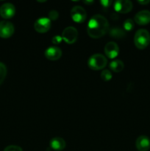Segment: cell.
Here are the masks:
<instances>
[{
  "label": "cell",
  "instance_id": "obj_1",
  "mask_svg": "<svg viewBox=\"0 0 150 151\" xmlns=\"http://www.w3.org/2000/svg\"><path fill=\"white\" fill-rule=\"evenodd\" d=\"M109 29L107 19L100 14L93 16L87 26V32L92 38H99L104 36Z\"/></svg>",
  "mask_w": 150,
  "mask_h": 151
},
{
  "label": "cell",
  "instance_id": "obj_2",
  "mask_svg": "<svg viewBox=\"0 0 150 151\" xmlns=\"http://www.w3.org/2000/svg\"><path fill=\"white\" fill-rule=\"evenodd\" d=\"M150 43V34L146 29H140L135 32L134 36V44L139 50L146 48Z\"/></svg>",
  "mask_w": 150,
  "mask_h": 151
},
{
  "label": "cell",
  "instance_id": "obj_3",
  "mask_svg": "<svg viewBox=\"0 0 150 151\" xmlns=\"http://www.w3.org/2000/svg\"><path fill=\"white\" fill-rule=\"evenodd\" d=\"M107 59L101 54H94L89 58L88 60V67L94 71L101 70L106 66Z\"/></svg>",
  "mask_w": 150,
  "mask_h": 151
},
{
  "label": "cell",
  "instance_id": "obj_4",
  "mask_svg": "<svg viewBox=\"0 0 150 151\" xmlns=\"http://www.w3.org/2000/svg\"><path fill=\"white\" fill-rule=\"evenodd\" d=\"M77 38V29L74 27H68L65 28L62 32V38L65 42L69 44H72L76 42Z\"/></svg>",
  "mask_w": 150,
  "mask_h": 151
},
{
  "label": "cell",
  "instance_id": "obj_5",
  "mask_svg": "<svg viewBox=\"0 0 150 151\" xmlns=\"http://www.w3.org/2000/svg\"><path fill=\"white\" fill-rule=\"evenodd\" d=\"M51 20L49 18H39L34 23V29L39 33H45L48 32L51 28Z\"/></svg>",
  "mask_w": 150,
  "mask_h": 151
},
{
  "label": "cell",
  "instance_id": "obj_6",
  "mask_svg": "<svg viewBox=\"0 0 150 151\" xmlns=\"http://www.w3.org/2000/svg\"><path fill=\"white\" fill-rule=\"evenodd\" d=\"M72 20L76 23H82L87 18V13L85 9L79 5L74 6L71 10Z\"/></svg>",
  "mask_w": 150,
  "mask_h": 151
},
{
  "label": "cell",
  "instance_id": "obj_7",
  "mask_svg": "<svg viewBox=\"0 0 150 151\" xmlns=\"http://www.w3.org/2000/svg\"><path fill=\"white\" fill-rule=\"evenodd\" d=\"M114 10L119 13H127L132 10V3L129 0H117L114 2Z\"/></svg>",
  "mask_w": 150,
  "mask_h": 151
},
{
  "label": "cell",
  "instance_id": "obj_8",
  "mask_svg": "<svg viewBox=\"0 0 150 151\" xmlns=\"http://www.w3.org/2000/svg\"><path fill=\"white\" fill-rule=\"evenodd\" d=\"M15 31L14 26L10 22L3 21L0 22V37L8 38L13 35Z\"/></svg>",
  "mask_w": 150,
  "mask_h": 151
},
{
  "label": "cell",
  "instance_id": "obj_9",
  "mask_svg": "<svg viewBox=\"0 0 150 151\" xmlns=\"http://www.w3.org/2000/svg\"><path fill=\"white\" fill-rule=\"evenodd\" d=\"M16 13V7L12 3H4L0 7V15L5 19H11Z\"/></svg>",
  "mask_w": 150,
  "mask_h": 151
},
{
  "label": "cell",
  "instance_id": "obj_10",
  "mask_svg": "<svg viewBox=\"0 0 150 151\" xmlns=\"http://www.w3.org/2000/svg\"><path fill=\"white\" fill-rule=\"evenodd\" d=\"M104 54L108 58L114 59L119 55V47L115 42H108L104 48Z\"/></svg>",
  "mask_w": 150,
  "mask_h": 151
},
{
  "label": "cell",
  "instance_id": "obj_11",
  "mask_svg": "<svg viewBox=\"0 0 150 151\" xmlns=\"http://www.w3.org/2000/svg\"><path fill=\"white\" fill-rule=\"evenodd\" d=\"M134 21L138 25L148 24L150 23V11L147 10L139 11L135 14Z\"/></svg>",
  "mask_w": 150,
  "mask_h": 151
},
{
  "label": "cell",
  "instance_id": "obj_12",
  "mask_svg": "<svg viewBox=\"0 0 150 151\" xmlns=\"http://www.w3.org/2000/svg\"><path fill=\"white\" fill-rule=\"evenodd\" d=\"M45 57L49 60H57L61 58L62 51L57 47H49L45 50Z\"/></svg>",
  "mask_w": 150,
  "mask_h": 151
},
{
  "label": "cell",
  "instance_id": "obj_13",
  "mask_svg": "<svg viewBox=\"0 0 150 151\" xmlns=\"http://www.w3.org/2000/svg\"><path fill=\"white\" fill-rule=\"evenodd\" d=\"M135 146L138 151H148L150 149V139L145 135L138 137L135 142Z\"/></svg>",
  "mask_w": 150,
  "mask_h": 151
},
{
  "label": "cell",
  "instance_id": "obj_14",
  "mask_svg": "<svg viewBox=\"0 0 150 151\" xmlns=\"http://www.w3.org/2000/svg\"><path fill=\"white\" fill-rule=\"evenodd\" d=\"M49 146L52 150L55 151H61L66 148V143L63 138L54 137L50 140Z\"/></svg>",
  "mask_w": 150,
  "mask_h": 151
},
{
  "label": "cell",
  "instance_id": "obj_15",
  "mask_svg": "<svg viewBox=\"0 0 150 151\" xmlns=\"http://www.w3.org/2000/svg\"><path fill=\"white\" fill-rule=\"evenodd\" d=\"M109 67L113 72H121L124 68V64L121 60H113L110 63Z\"/></svg>",
  "mask_w": 150,
  "mask_h": 151
},
{
  "label": "cell",
  "instance_id": "obj_16",
  "mask_svg": "<svg viewBox=\"0 0 150 151\" xmlns=\"http://www.w3.org/2000/svg\"><path fill=\"white\" fill-rule=\"evenodd\" d=\"M109 34L114 38H123L126 35V32L123 29L120 27L111 28L109 31Z\"/></svg>",
  "mask_w": 150,
  "mask_h": 151
},
{
  "label": "cell",
  "instance_id": "obj_17",
  "mask_svg": "<svg viewBox=\"0 0 150 151\" xmlns=\"http://www.w3.org/2000/svg\"><path fill=\"white\" fill-rule=\"evenodd\" d=\"M7 70L5 64L1 62H0V85L4 82L7 76Z\"/></svg>",
  "mask_w": 150,
  "mask_h": 151
},
{
  "label": "cell",
  "instance_id": "obj_18",
  "mask_svg": "<svg viewBox=\"0 0 150 151\" xmlns=\"http://www.w3.org/2000/svg\"><path fill=\"white\" fill-rule=\"evenodd\" d=\"M124 29L126 31H131L134 29L135 27V23H134V21L131 19H128L126 20H125V22H124Z\"/></svg>",
  "mask_w": 150,
  "mask_h": 151
},
{
  "label": "cell",
  "instance_id": "obj_19",
  "mask_svg": "<svg viewBox=\"0 0 150 151\" xmlns=\"http://www.w3.org/2000/svg\"><path fill=\"white\" fill-rule=\"evenodd\" d=\"M101 78L103 81H109L112 78V73L108 69H104L101 73Z\"/></svg>",
  "mask_w": 150,
  "mask_h": 151
},
{
  "label": "cell",
  "instance_id": "obj_20",
  "mask_svg": "<svg viewBox=\"0 0 150 151\" xmlns=\"http://www.w3.org/2000/svg\"><path fill=\"white\" fill-rule=\"evenodd\" d=\"M48 16L49 19L51 21H55L59 18V13L57 10H51V11H49Z\"/></svg>",
  "mask_w": 150,
  "mask_h": 151
},
{
  "label": "cell",
  "instance_id": "obj_21",
  "mask_svg": "<svg viewBox=\"0 0 150 151\" xmlns=\"http://www.w3.org/2000/svg\"><path fill=\"white\" fill-rule=\"evenodd\" d=\"M4 151H23L22 148L17 145H9L4 148Z\"/></svg>",
  "mask_w": 150,
  "mask_h": 151
},
{
  "label": "cell",
  "instance_id": "obj_22",
  "mask_svg": "<svg viewBox=\"0 0 150 151\" xmlns=\"http://www.w3.org/2000/svg\"><path fill=\"white\" fill-rule=\"evenodd\" d=\"M63 38H62V36H60V35H55L51 39V41L54 44H59L62 41Z\"/></svg>",
  "mask_w": 150,
  "mask_h": 151
},
{
  "label": "cell",
  "instance_id": "obj_23",
  "mask_svg": "<svg viewBox=\"0 0 150 151\" xmlns=\"http://www.w3.org/2000/svg\"><path fill=\"white\" fill-rule=\"evenodd\" d=\"M100 3L104 7H108L112 4V1H110V0H101Z\"/></svg>",
  "mask_w": 150,
  "mask_h": 151
},
{
  "label": "cell",
  "instance_id": "obj_24",
  "mask_svg": "<svg viewBox=\"0 0 150 151\" xmlns=\"http://www.w3.org/2000/svg\"><path fill=\"white\" fill-rule=\"evenodd\" d=\"M138 2L141 5H146V4H149L150 2L149 0H138Z\"/></svg>",
  "mask_w": 150,
  "mask_h": 151
},
{
  "label": "cell",
  "instance_id": "obj_25",
  "mask_svg": "<svg viewBox=\"0 0 150 151\" xmlns=\"http://www.w3.org/2000/svg\"><path fill=\"white\" fill-rule=\"evenodd\" d=\"M83 2L86 4H91L94 3V1H84Z\"/></svg>",
  "mask_w": 150,
  "mask_h": 151
}]
</instances>
